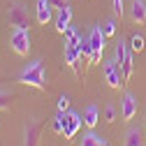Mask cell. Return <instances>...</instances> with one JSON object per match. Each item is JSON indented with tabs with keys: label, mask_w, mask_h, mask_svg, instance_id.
Here are the masks:
<instances>
[{
	"label": "cell",
	"mask_w": 146,
	"mask_h": 146,
	"mask_svg": "<svg viewBox=\"0 0 146 146\" xmlns=\"http://www.w3.org/2000/svg\"><path fill=\"white\" fill-rule=\"evenodd\" d=\"M81 123H84V118H81L77 111H58V116L53 118L51 127H53V130H56L58 135H63V137L70 141L72 137L79 132Z\"/></svg>",
	"instance_id": "obj_1"
},
{
	"label": "cell",
	"mask_w": 146,
	"mask_h": 146,
	"mask_svg": "<svg viewBox=\"0 0 146 146\" xmlns=\"http://www.w3.org/2000/svg\"><path fill=\"white\" fill-rule=\"evenodd\" d=\"M19 84H26V86H33V88H40V90H46L49 88V81H46V72H44V63L37 58L26 65V70L19 74L16 79Z\"/></svg>",
	"instance_id": "obj_2"
},
{
	"label": "cell",
	"mask_w": 146,
	"mask_h": 146,
	"mask_svg": "<svg viewBox=\"0 0 146 146\" xmlns=\"http://www.w3.org/2000/svg\"><path fill=\"white\" fill-rule=\"evenodd\" d=\"M7 21H9V26H14V28L28 30V28H30V14H28V9H26L21 3H12V5L7 7Z\"/></svg>",
	"instance_id": "obj_3"
},
{
	"label": "cell",
	"mask_w": 146,
	"mask_h": 146,
	"mask_svg": "<svg viewBox=\"0 0 146 146\" xmlns=\"http://www.w3.org/2000/svg\"><path fill=\"white\" fill-rule=\"evenodd\" d=\"M102 72H104V81L111 86V88H121V86L125 84V81H123V70H121V65L116 63V58L104 60Z\"/></svg>",
	"instance_id": "obj_4"
},
{
	"label": "cell",
	"mask_w": 146,
	"mask_h": 146,
	"mask_svg": "<svg viewBox=\"0 0 146 146\" xmlns=\"http://www.w3.org/2000/svg\"><path fill=\"white\" fill-rule=\"evenodd\" d=\"M9 46H12L14 53H19V56H28V51H30V33L23 30V28H16L12 40H9Z\"/></svg>",
	"instance_id": "obj_5"
},
{
	"label": "cell",
	"mask_w": 146,
	"mask_h": 146,
	"mask_svg": "<svg viewBox=\"0 0 146 146\" xmlns=\"http://www.w3.org/2000/svg\"><path fill=\"white\" fill-rule=\"evenodd\" d=\"M65 63L67 67H72L77 72V77L84 81V72H81V53H79V44H70L65 42Z\"/></svg>",
	"instance_id": "obj_6"
},
{
	"label": "cell",
	"mask_w": 146,
	"mask_h": 146,
	"mask_svg": "<svg viewBox=\"0 0 146 146\" xmlns=\"http://www.w3.org/2000/svg\"><path fill=\"white\" fill-rule=\"evenodd\" d=\"M88 42H90V49H93V65H95V63H100V58H102L104 42H107V37H104V33H102V28H100V26H95L93 30H90Z\"/></svg>",
	"instance_id": "obj_7"
},
{
	"label": "cell",
	"mask_w": 146,
	"mask_h": 146,
	"mask_svg": "<svg viewBox=\"0 0 146 146\" xmlns=\"http://www.w3.org/2000/svg\"><path fill=\"white\" fill-rule=\"evenodd\" d=\"M42 127H44L42 121H30V123L26 125V141H23V146H40Z\"/></svg>",
	"instance_id": "obj_8"
},
{
	"label": "cell",
	"mask_w": 146,
	"mask_h": 146,
	"mask_svg": "<svg viewBox=\"0 0 146 146\" xmlns=\"http://www.w3.org/2000/svg\"><path fill=\"white\" fill-rule=\"evenodd\" d=\"M137 107H139L137 98L132 93H125L123 100H121V116H123V121H132L135 114H137Z\"/></svg>",
	"instance_id": "obj_9"
},
{
	"label": "cell",
	"mask_w": 146,
	"mask_h": 146,
	"mask_svg": "<svg viewBox=\"0 0 146 146\" xmlns=\"http://www.w3.org/2000/svg\"><path fill=\"white\" fill-rule=\"evenodd\" d=\"M130 16H132V21L137 26H146V3L144 0H132Z\"/></svg>",
	"instance_id": "obj_10"
},
{
	"label": "cell",
	"mask_w": 146,
	"mask_h": 146,
	"mask_svg": "<svg viewBox=\"0 0 146 146\" xmlns=\"http://www.w3.org/2000/svg\"><path fill=\"white\" fill-rule=\"evenodd\" d=\"M51 16H53L51 0H37V21L40 23H49Z\"/></svg>",
	"instance_id": "obj_11"
},
{
	"label": "cell",
	"mask_w": 146,
	"mask_h": 146,
	"mask_svg": "<svg viewBox=\"0 0 146 146\" xmlns=\"http://www.w3.org/2000/svg\"><path fill=\"white\" fill-rule=\"evenodd\" d=\"M70 21H72V9H70V5H67V7L58 9V16H56V30L63 35L65 28L70 26Z\"/></svg>",
	"instance_id": "obj_12"
},
{
	"label": "cell",
	"mask_w": 146,
	"mask_h": 146,
	"mask_svg": "<svg viewBox=\"0 0 146 146\" xmlns=\"http://www.w3.org/2000/svg\"><path fill=\"white\" fill-rule=\"evenodd\" d=\"M98 121H100V111H98V107H95V104H90L86 111H84V125L93 130V127L98 125Z\"/></svg>",
	"instance_id": "obj_13"
},
{
	"label": "cell",
	"mask_w": 146,
	"mask_h": 146,
	"mask_svg": "<svg viewBox=\"0 0 146 146\" xmlns=\"http://www.w3.org/2000/svg\"><path fill=\"white\" fill-rule=\"evenodd\" d=\"M125 146H144V137H141V130H137V127L127 130V135H125Z\"/></svg>",
	"instance_id": "obj_14"
},
{
	"label": "cell",
	"mask_w": 146,
	"mask_h": 146,
	"mask_svg": "<svg viewBox=\"0 0 146 146\" xmlns=\"http://www.w3.org/2000/svg\"><path fill=\"white\" fill-rule=\"evenodd\" d=\"M100 141H102V137H100V135H95V132H88V135H84L81 146H98Z\"/></svg>",
	"instance_id": "obj_15"
},
{
	"label": "cell",
	"mask_w": 146,
	"mask_h": 146,
	"mask_svg": "<svg viewBox=\"0 0 146 146\" xmlns=\"http://www.w3.org/2000/svg\"><path fill=\"white\" fill-rule=\"evenodd\" d=\"M130 49L132 51H144V37L139 33H135L132 37H130Z\"/></svg>",
	"instance_id": "obj_16"
},
{
	"label": "cell",
	"mask_w": 146,
	"mask_h": 146,
	"mask_svg": "<svg viewBox=\"0 0 146 146\" xmlns=\"http://www.w3.org/2000/svg\"><path fill=\"white\" fill-rule=\"evenodd\" d=\"M102 33H104V37H114V35H116V21H114V19L104 21V26H102Z\"/></svg>",
	"instance_id": "obj_17"
},
{
	"label": "cell",
	"mask_w": 146,
	"mask_h": 146,
	"mask_svg": "<svg viewBox=\"0 0 146 146\" xmlns=\"http://www.w3.org/2000/svg\"><path fill=\"white\" fill-rule=\"evenodd\" d=\"M116 118H118L116 107H114V104H107V109H104V121H107V123H114Z\"/></svg>",
	"instance_id": "obj_18"
},
{
	"label": "cell",
	"mask_w": 146,
	"mask_h": 146,
	"mask_svg": "<svg viewBox=\"0 0 146 146\" xmlns=\"http://www.w3.org/2000/svg\"><path fill=\"white\" fill-rule=\"evenodd\" d=\"M12 100H14V95H12V93H3V90H0V111H5V109H9Z\"/></svg>",
	"instance_id": "obj_19"
},
{
	"label": "cell",
	"mask_w": 146,
	"mask_h": 146,
	"mask_svg": "<svg viewBox=\"0 0 146 146\" xmlns=\"http://www.w3.org/2000/svg\"><path fill=\"white\" fill-rule=\"evenodd\" d=\"M67 107H70V95L63 93V95L58 98V111H67Z\"/></svg>",
	"instance_id": "obj_20"
},
{
	"label": "cell",
	"mask_w": 146,
	"mask_h": 146,
	"mask_svg": "<svg viewBox=\"0 0 146 146\" xmlns=\"http://www.w3.org/2000/svg\"><path fill=\"white\" fill-rule=\"evenodd\" d=\"M77 35H79V33H77L74 28H72V26H67V28H65V33H63V37H65V42H70L72 37H77Z\"/></svg>",
	"instance_id": "obj_21"
},
{
	"label": "cell",
	"mask_w": 146,
	"mask_h": 146,
	"mask_svg": "<svg viewBox=\"0 0 146 146\" xmlns=\"http://www.w3.org/2000/svg\"><path fill=\"white\" fill-rule=\"evenodd\" d=\"M114 3V12H116V16H123V0H111Z\"/></svg>",
	"instance_id": "obj_22"
},
{
	"label": "cell",
	"mask_w": 146,
	"mask_h": 146,
	"mask_svg": "<svg viewBox=\"0 0 146 146\" xmlns=\"http://www.w3.org/2000/svg\"><path fill=\"white\" fill-rule=\"evenodd\" d=\"M51 7L53 9H63V7H67V0H51Z\"/></svg>",
	"instance_id": "obj_23"
},
{
	"label": "cell",
	"mask_w": 146,
	"mask_h": 146,
	"mask_svg": "<svg viewBox=\"0 0 146 146\" xmlns=\"http://www.w3.org/2000/svg\"><path fill=\"white\" fill-rule=\"evenodd\" d=\"M98 146H109V144H107V141H104V139H102V141H100V144H98Z\"/></svg>",
	"instance_id": "obj_24"
}]
</instances>
